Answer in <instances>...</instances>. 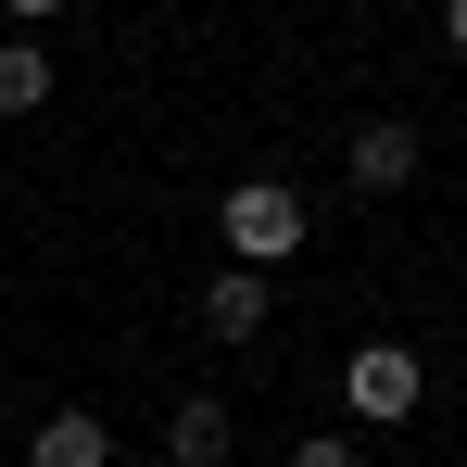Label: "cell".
Returning a JSON list of instances; mask_svg holds the SVG:
<instances>
[{
  "mask_svg": "<svg viewBox=\"0 0 467 467\" xmlns=\"http://www.w3.org/2000/svg\"><path fill=\"white\" fill-rule=\"evenodd\" d=\"M215 240H228V265H253V278L291 265V253H304V190H291V177H240L228 202H215Z\"/></svg>",
  "mask_w": 467,
  "mask_h": 467,
  "instance_id": "1",
  "label": "cell"
},
{
  "mask_svg": "<svg viewBox=\"0 0 467 467\" xmlns=\"http://www.w3.org/2000/svg\"><path fill=\"white\" fill-rule=\"evenodd\" d=\"M417 391H430V367H417V341H367V354L341 367V404H354L367 430H391V417H417Z\"/></svg>",
  "mask_w": 467,
  "mask_h": 467,
  "instance_id": "2",
  "label": "cell"
},
{
  "mask_svg": "<svg viewBox=\"0 0 467 467\" xmlns=\"http://www.w3.org/2000/svg\"><path fill=\"white\" fill-rule=\"evenodd\" d=\"M404 177H417V127L404 114H367L354 127V190H404Z\"/></svg>",
  "mask_w": 467,
  "mask_h": 467,
  "instance_id": "3",
  "label": "cell"
},
{
  "mask_svg": "<svg viewBox=\"0 0 467 467\" xmlns=\"http://www.w3.org/2000/svg\"><path fill=\"white\" fill-rule=\"evenodd\" d=\"M26 467H114V430H101L88 404H64V417H38V442H26Z\"/></svg>",
  "mask_w": 467,
  "mask_h": 467,
  "instance_id": "4",
  "label": "cell"
},
{
  "mask_svg": "<svg viewBox=\"0 0 467 467\" xmlns=\"http://www.w3.org/2000/svg\"><path fill=\"white\" fill-rule=\"evenodd\" d=\"M164 467H228V404H215V391H190V404L164 417Z\"/></svg>",
  "mask_w": 467,
  "mask_h": 467,
  "instance_id": "5",
  "label": "cell"
},
{
  "mask_svg": "<svg viewBox=\"0 0 467 467\" xmlns=\"http://www.w3.org/2000/svg\"><path fill=\"white\" fill-rule=\"evenodd\" d=\"M265 304H278V291H265L253 265H215V291H202V328H215V341H253V328H265Z\"/></svg>",
  "mask_w": 467,
  "mask_h": 467,
  "instance_id": "6",
  "label": "cell"
},
{
  "mask_svg": "<svg viewBox=\"0 0 467 467\" xmlns=\"http://www.w3.org/2000/svg\"><path fill=\"white\" fill-rule=\"evenodd\" d=\"M51 101V51L38 38H0V114H38Z\"/></svg>",
  "mask_w": 467,
  "mask_h": 467,
  "instance_id": "7",
  "label": "cell"
},
{
  "mask_svg": "<svg viewBox=\"0 0 467 467\" xmlns=\"http://www.w3.org/2000/svg\"><path fill=\"white\" fill-rule=\"evenodd\" d=\"M291 467H367V455H354V442H328V430H316V442H291Z\"/></svg>",
  "mask_w": 467,
  "mask_h": 467,
  "instance_id": "8",
  "label": "cell"
},
{
  "mask_svg": "<svg viewBox=\"0 0 467 467\" xmlns=\"http://www.w3.org/2000/svg\"><path fill=\"white\" fill-rule=\"evenodd\" d=\"M442 51H455V64H467V0H442Z\"/></svg>",
  "mask_w": 467,
  "mask_h": 467,
  "instance_id": "9",
  "label": "cell"
},
{
  "mask_svg": "<svg viewBox=\"0 0 467 467\" xmlns=\"http://www.w3.org/2000/svg\"><path fill=\"white\" fill-rule=\"evenodd\" d=\"M0 13H13V26H51V13H64V0H0Z\"/></svg>",
  "mask_w": 467,
  "mask_h": 467,
  "instance_id": "10",
  "label": "cell"
},
{
  "mask_svg": "<svg viewBox=\"0 0 467 467\" xmlns=\"http://www.w3.org/2000/svg\"><path fill=\"white\" fill-rule=\"evenodd\" d=\"M114 467H140V455H114Z\"/></svg>",
  "mask_w": 467,
  "mask_h": 467,
  "instance_id": "11",
  "label": "cell"
}]
</instances>
